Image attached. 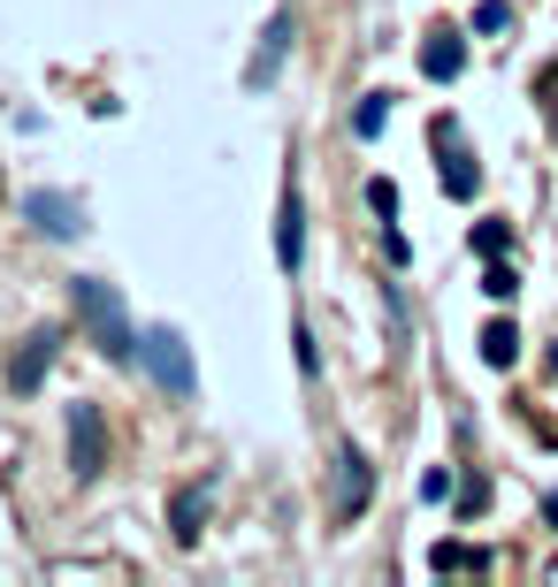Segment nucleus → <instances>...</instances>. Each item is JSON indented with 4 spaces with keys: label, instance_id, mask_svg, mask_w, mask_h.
<instances>
[{
    "label": "nucleus",
    "instance_id": "nucleus-18",
    "mask_svg": "<svg viewBox=\"0 0 558 587\" xmlns=\"http://www.w3.org/2000/svg\"><path fill=\"white\" fill-rule=\"evenodd\" d=\"M368 214H375V222L398 214V183H390V176H375V183H368Z\"/></svg>",
    "mask_w": 558,
    "mask_h": 587
},
{
    "label": "nucleus",
    "instance_id": "nucleus-4",
    "mask_svg": "<svg viewBox=\"0 0 558 587\" xmlns=\"http://www.w3.org/2000/svg\"><path fill=\"white\" fill-rule=\"evenodd\" d=\"M62 359V320H46V328H31L15 351H8V390L15 397H31L38 382H46V366Z\"/></svg>",
    "mask_w": 558,
    "mask_h": 587
},
{
    "label": "nucleus",
    "instance_id": "nucleus-10",
    "mask_svg": "<svg viewBox=\"0 0 558 587\" xmlns=\"http://www.w3.org/2000/svg\"><path fill=\"white\" fill-rule=\"evenodd\" d=\"M337 465H345V473H337V511L353 519V511H368V496H375V465L353 450V442H345V458H337Z\"/></svg>",
    "mask_w": 558,
    "mask_h": 587
},
{
    "label": "nucleus",
    "instance_id": "nucleus-5",
    "mask_svg": "<svg viewBox=\"0 0 558 587\" xmlns=\"http://www.w3.org/2000/svg\"><path fill=\"white\" fill-rule=\"evenodd\" d=\"M23 222H31L38 237H54V245H77V237H85V206H77L69 191H23Z\"/></svg>",
    "mask_w": 558,
    "mask_h": 587
},
{
    "label": "nucleus",
    "instance_id": "nucleus-1",
    "mask_svg": "<svg viewBox=\"0 0 558 587\" xmlns=\"http://www.w3.org/2000/svg\"><path fill=\"white\" fill-rule=\"evenodd\" d=\"M69 297H77V320L100 336V351H108L115 366H138V328H131V313H123V291H115L108 275H77Z\"/></svg>",
    "mask_w": 558,
    "mask_h": 587
},
{
    "label": "nucleus",
    "instance_id": "nucleus-11",
    "mask_svg": "<svg viewBox=\"0 0 558 587\" xmlns=\"http://www.w3.org/2000/svg\"><path fill=\"white\" fill-rule=\"evenodd\" d=\"M459 69H467V38H459V31H428V46H421V77L451 84Z\"/></svg>",
    "mask_w": 558,
    "mask_h": 587
},
{
    "label": "nucleus",
    "instance_id": "nucleus-8",
    "mask_svg": "<svg viewBox=\"0 0 558 587\" xmlns=\"http://www.w3.org/2000/svg\"><path fill=\"white\" fill-rule=\"evenodd\" d=\"M436 146H444V191H451V199H475V191H482V168H475V153L459 146V123H451V115L436 123Z\"/></svg>",
    "mask_w": 558,
    "mask_h": 587
},
{
    "label": "nucleus",
    "instance_id": "nucleus-16",
    "mask_svg": "<svg viewBox=\"0 0 558 587\" xmlns=\"http://www.w3.org/2000/svg\"><path fill=\"white\" fill-rule=\"evenodd\" d=\"M475 31H482V38L513 31V8H505V0H482V8H475Z\"/></svg>",
    "mask_w": 558,
    "mask_h": 587
},
{
    "label": "nucleus",
    "instance_id": "nucleus-7",
    "mask_svg": "<svg viewBox=\"0 0 558 587\" xmlns=\"http://www.w3.org/2000/svg\"><path fill=\"white\" fill-rule=\"evenodd\" d=\"M100 465H108L100 405H69V473H77V481H100Z\"/></svg>",
    "mask_w": 558,
    "mask_h": 587
},
{
    "label": "nucleus",
    "instance_id": "nucleus-6",
    "mask_svg": "<svg viewBox=\"0 0 558 587\" xmlns=\"http://www.w3.org/2000/svg\"><path fill=\"white\" fill-rule=\"evenodd\" d=\"M291 38H299V23H291V8H276V15H268V31H260V54L245 61V92H276V77H283V54H291Z\"/></svg>",
    "mask_w": 558,
    "mask_h": 587
},
{
    "label": "nucleus",
    "instance_id": "nucleus-12",
    "mask_svg": "<svg viewBox=\"0 0 558 587\" xmlns=\"http://www.w3.org/2000/svg\"><path fill=\"white\" fill-rule=\"evenodd\" d=\"M482 359H490V366H513V359H521V328H513V320H490V328H482Z\"/></svg>",
    "mask_w": 558,
    "mask_h": 587
},
{
    "label": "nucleus",
    "instance_id": "nucleus-2",
    "mask_svg": "<svg viewBox=\"0 0 558 587\" xmlns=\"http://www.w3.org/2000/svg\"><path fill=\"white\" fill-rule=\"evenodd\" d=\"M138 366H146V374H154V382H161L177 405H191V397H199V366H191L185 328H169V320H161V328H146V336H138Z\"/></svg>",
    "mask_w": 558,
    "mask_h": 587
},
{
    "label": "nucleus",
    "instance_id": "nucleus-15",
    "mask_svg": "<svg viewBox=\"0 0 558 587\" xmlns=\"http://www.w3.org/2000/svg\"><path fill=\"white\" fill-rule=\"evenodd\" d=\"M482 291L498 297V305H505V297L521 291V275H513V260H490V268H482Z\"/></svg>",
    "mask_w": 558,
    "mask_h": 587
},
{
    "label": "nucleus",
    "instance_id": "nucleus-3",
    "mask_svg": "<svg viewBox=\"0 0 558 587\" xmlns=\"http://www.w3.org/2000/svg\"><path fill=\"white\" fill-rule=\"evenodd\" d=\"M276 268H283V275L306 268V199H299V160L283 168V199H276Z\"/></svg>",
    "mask_w": 558,
    "mask_h": 587
},
{
    "label": "nucleus",
    "instance_id": "nucleus-13",
    "mask_svg": "<svg viewBox=\"0 0 558 587\" xmlns=\"http://www.w3.org/2000/svg\"><path fill=\"white\" fill-rule=\"evenodd\" d=\"M382 123H390V92H368L353 115V138H382Z\"/></svg>",
    "mask_w": 558,
    "mask_h": 587
},
{
    "label": "nucleus",
    "instance_id": "nucleus-14",
    "mask_svg": "<svg viewBox=\"0 0 558 587\" xmlns=\"http://www.w3.org/2000/svg\"><path fill=\"white\" fill-rule=\"evenodd\" d=\"M428 565H436V573H467V565H475V573H482V550H467V542H436Z\"/></svg>",
    "mask_w": 558,
    "mask_h": 587
},
{
    "label": "nucleus",
    "instance_id": "nucleus-9",
    "mask_svg": "<svg viewBox=\"0 0 558 587\" xmlns=\"http://www.w3.org/2000/svg\"><path fill=\"white\" fill-rule=\"evenodd\" d=\"M214 488H222V473H199L191 488H177V504H169L177 542H199V534H207V504H214Z\"/></svg>",
    "mask_w": 558,
    "mask_h": 587
},
{
    "label": "nucleus",
    "instance_id": "nucleus-17",
    "mask_svg": "<svg viewBox=\"0 0 558 587\" xmlns=\"http://www.w3.org/2000/svg\"><path fill=\"white\" fill-rule=\"evenodd\" d=\"M505 245H513L505 222H482V229H475V252H482V260H505Z\"/></svg>",
    "mask_w": 558,
    "mask_h": 587
},
{
    "label": "nucleus",
    "instance_id": "nucleus-19",
    "mask_svg": "<svg viewBox=\"0 0 558 587\" xmlns=\"http://www.w3.org/2000/svg\"><path fill=\"white\" fill-rule=\"evenodd\" d=\"M544 511H551V527H558V496H544Z\"/></svg>",
    "mask_w": 558,
    "mask_h": 587
}]
</instances>
